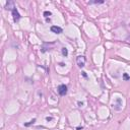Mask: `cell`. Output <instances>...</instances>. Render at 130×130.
I'll list each match as a JSON object with an SVG mask.
<instances>
[{"mask_svg": "<svg viewBox=\"0 0 130 130\" xmlns=\"http://www.w3.org/2000/svg\"><path fill=\"white\" fill-rule=\"evenodd\" d=\"M85 62H87V59H85L84 56H78L76 58V63L80 68L85 66Z\"/></svg>", "mask_w": 130, "mask_h": 130, "instance_id": "1", "label": "cell"}, {"mask_svg": "<svg viewBox=\"0 0 130 130\" xmlns=\"http://www.w3.org/2000/svg\"><path fill=\"white\" fill-rule=\"evenodd\" d=\"M58 93L60 95H65L67 94V87L65 84H60L58 87Z\"/></svg>", "mask_w": 130, "mask_h": 130, "instance_id": "2", "label": "cell"}, {"mask_svg": "<svg viewBox=\"0 0 130 130\" xmlns=\"http://www.w3.org/2000/svg\"><path fill=\"white\" fill-rule=\"evenodd\" d=\"M12 16H13V19H14V22H17V20L20 18V14L18 13L17 9L14 8L12 10Z\"/></svg>", "mask_w": 130, "mask_h": 130, "instance_id": "3", "label": "cell"}, {"mask_svg": "<svg viewBox=\"0 0 130 130\" xmlns=\"http://www.w3.org/2000/svg\"><path fill=\"white\" fill-rule=\"evenodd\" d=\"M51 30H52L53 33H55V34H61L63 32V30L60 28V26H51Z\"/></svg>", "mask_w": 130, "mask_h": 130, "instance_id": "4", "label": "cell"}, {"mask_svg": "<svg viewBox=\"0 0 130 130\" xmlns=\"http://www.w3.org/2000/svg\"><path fill=\"white\" fill-rule=\"evenodd\" d=\"M62 54H63L64 56H67L68 55V51H67L66 48H62Z\"/></svg>", "mask_w": 130, "mask_h": 130, "instance_id": "5", "label": "cell"}, {"mask_svg": "<svg viewBox=\"0 0 130 130\" xmlns=\"http://www.w3.org/2000/svg\"><path fill=\"white\" fill-rule=\"evenodd\" d=\"M51 14H52V13H51L50 11H45V12H44V16H45V17H49V16H51Z\"/></svg>", "mask_w": 130, "mask_h": 130, "instance_id": "6", "label": "cell"}, {"mask_svg": "<svg viewBox=\"0 0 130 130\" xmlns=\"http://www.w3.org/2000/svg\"><path fill=\"white\" fill-rule=\"evenodd\" d=\"M35 121H36V119H33V120L30 121L29 123H26L25 126H29V125H30V124H34V123H35Z\"/></svg>", "mask_w": 130, "mask_h": 130, "instance_id": "7", "label": "cell"}, {"mask_svg": "<svg viewBox=\"0 0 130 130\" xmlns=\"http://www.w3.org/2000/svg\"><path fill=\"white\" fill-rule=\"evenodd\" d=\"M123 78H124L125 80H128L130 77H129V75H128L127 73H124V74H123Z\"/></svg>", "mask_w": 130, "mask_h": 130, "instance_id": "8", "label": "cell"}, {"mask_svg": "<svg viewBox=\"0 0 130 130\" xmlns=\"http://www.w3.org/2000/svg\"><path fill=\"white\" fill-rule=\"evenodd\" d=\"M91 3H104V1H93Z\"/></svg>", "mask_w": 130, "mask_h": 130, "instance_id": "9", "label": "cell"}, {"mask_svg": "<svg viewBox=\"0 0 130 130\" xmlns=\"http://www.w3.org/2000/svg\"><path fill=\"white\" fill-rule=\"evenodd\" d=\"M46 119H47V121H51V120H52V118H51V117H47Z\"/></svg>", "mask_w": 130, "mask_h": 130, "instance_id": "10", "label": "cell"}, {"mask_svg": "<svg viewBox=\"0 0 130 130\" xmlns=\"http://www.w3.org/2000/svg\"><path fill=\"white\" fill-rule=\"evenodd\" d=\"M82 75H83L84 77H87V74H85V72H82Z\"/></svg>", "mask_w": 130, "mask_h": 130, "instance_id": "11", "label": "cell"}]
</instances>
